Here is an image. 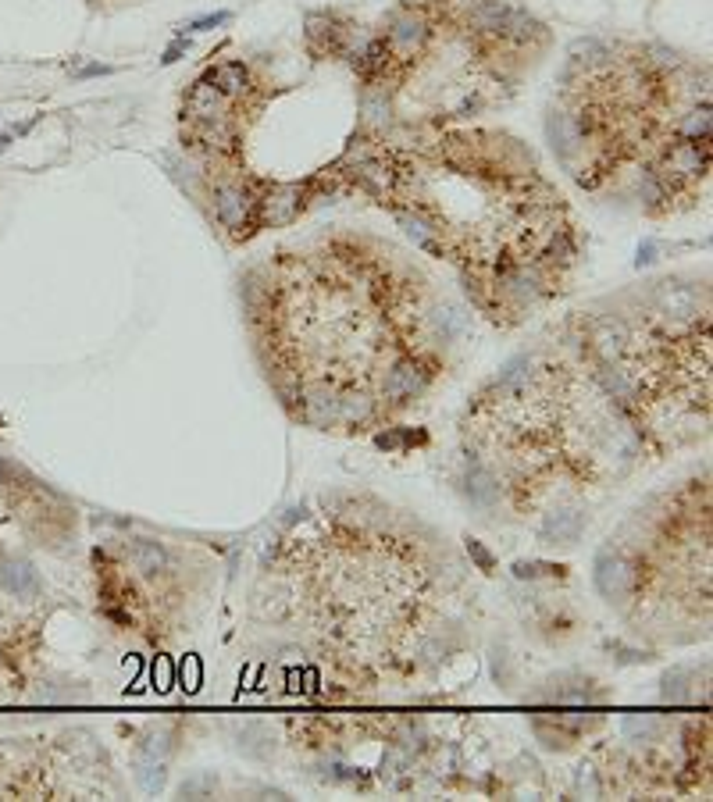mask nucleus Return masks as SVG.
<instances>
[{
	"instance_id": "obj_14",
	"label": "nucleus",
	"mask_w": 713,
	"mask_h": 802,
	"mask_svg": "<svg viewBox=\"0 0 713 802\" xmlns=\"http://www.w3.org/2000/svg\"><path fill=\"white\" fill-rule=\"evenodd\" d=\"M564 564H539V560H521L514 564L517 578H564Z\"/></svg>"
},
{
	"instance_id": "obj_2",
	"label": "nucleus",
	"mask_w": 713,
	"mask_h": 802,
	"mask_svg": "<svg viewBox=\"0 0 713 802\" xmlns=\"http://www.w3.org/2000/svg\"><path fill=\"white\" fill-rule=\"evenodd\" d=\"M435 375H439V361L428 350L400 353V357L386 364V371L378 378V400L386 407H407V403L428 393Z\"/></svg>"
},
{
	"instance_id": "obj_9",
	"label": "nucleus",
	"mask_w": 713,
	"mask_h": 802,
	"mask_svg": "<svg viewBox=\"0 0 713 802\" xmlns=\"http://www.w3.org/2000/svg\"><path fill=\"white\" fill-rule=\"evenodd\" d=\"M125 560H129V567L140 578H164V574L172 571V553L157 539H132L125 546Z\"/></svg>"
},
{
	"instance_id": "obj_6",
	"label": "nucleus",
	"mask_w": 713,
	"mask_h": 802,
	"mask_svg": "<svg viewBox=\"0 0 713 802\" xmlns=\"http://www.w3.org/2000/svg\"><path fill=\"white\" fill-rule=\"evenodd\" d=\"M232 111H236V100L225 97L218 86H214L207 75H200L193 86H189L186 100H182V115L193 125L204 122H232Z\"/></svg>"
},
{
	"instance_id": "obj_3",
	"label": "nucleus",
	"mask_w": 713,
	"mask_h": 802,
	"mask_svg": "<svg viewBox=\"0 0 713 802\" xmlns=\"http://www.w3.org/2000/svg\"><path fill=\"white\" fill-rule=\"evenodd\" d=\"M311 200H314V182H275V186H261L257 207H254L257 229H282V225H293Z\"/></svg>"
},
{
	"instance_id": "obj_17",
	"label": "nucleus",
	"mask_w": 713,
	"mask_h": 802,
	"mask_svg": "<svg viewBox=\"0 0 713 802\" xmlns=\"http://www.w3.org/2000/svg\"><path fill=\"white\" fill-rule=\"evenodd\" d=\"M468 553H471V557H475V564L482 567V571H492V567H496V560H492V553L482 546V542L468 539Z\"/></svg>"
},
{
	"instance_id": "obj_18",
	"label": "nucleus",
	"mask_w": 713,
	"mask_h": 802,
	"mask_svg": "<svg viewBox=\"0 0 713 802\" xmlns=\"http://www.w3.org/2000/svg\"><path fill=\"white\" fill-rule=\"evenodd\" d=\"M186 50H189V43H186V40H175V43H172V47L164 50V58H161V65H172V61H179V58H182V54H186Z\"/></svg>"
},
{
	"instance_id": "obj_13",
	"label": "nucleus",
	"mask_w": 713,
	"mask_h": 802,
	"mask_svg": "<svg viewBox=\"0 0 713 802\" xmlns=\"http://www.w3.org/2000/svg\"><path fill=\"white\" fill-rule=\"evenodd\" d=\"M361 111H364V129H382L393 118V104H389L382 86H368V93L361 97Z\"/></svg>"
},
{
	"instance_id": "obj_8",
	"label": "nucleus",
	"mask_w": 713,
	"mask_h": 802,
	"mask_svg": "<svg viewBox=\"0 0 713 802\" xmlns=\"http://www.w3.org/2000/svg\"><path fill=\"white\" fill-rule=\"evenodd\" d=\"M378 421V400L368 389H339V428L343 432H364L368 425Z\"/></svg>"
},
{
	"instance_id": "obj_19",
	"label": "nucleus",
	"mask_w": 713,
	"mask_h": 802,
	"mask_svg": "<svg viewBox=\"0 0 713 802\" xmlns=\"http://www.w3.org/2000/svg\"><path fill=\"white\" fill-rule=\"evenodd\" d=\"M656 246L653 243H646V246H639V264H649V261H656Z\"/></svg>"
},
{
	"instance_id": "obj_1",
	"label": "nucleus",
	"mask_w": 713,
	"mask_h": 802,
	"mask_svg": "<svg viewBox=\"0 0 713 802\" xmlns=\"http://www.w3.org/2000/svg\"><path fill=\"white\" fill-rule=\"evenodd\" d=\"M596 589L610 606H632L642 603V585H646V571H642V557L632 553L628 546H603L596 553Z\"/></svg>"
},
{
	"instance_id": "obj_12",
	"label": "nucleus",
	"mask_w": 713,
	"mask_h": 802,
	"mask_svg": "<svg viewBox=\"0 0 713 802\" xmlns=\"http://www.w3.org/2000/svg\"><path fill=\"white\" fill-rule=\"evenodd\" d=\"M585 532V514L582 510H553L542 521V539L553 546H574Z\"/></svg>"
},
{
	"instance_id": "obj_10",
	"label": "nucleus",
	"mask_w": 713,
	"mask_h": 802,
	"mask_svg": "<svg viewBox=\"0 0 713 802\" xmlns=\"http://www.w3.org/2000/svg\"><path fill=\"white\" fill-rule=\"evenodd\" d=\"M0 589L8 592L15 599H40V574L29 560L22 557H11L0 564Z\"/></svg>"
},
{
	"instance_id": "obj_4",
	"label": "nucleus",
	"mask_w": 713,
	"mask_h": 802,
	"mask_svg": "<svg viewBox=\"0 0 713 802\" xmlns=\"http://www.w3.org/2000/svg\"><path fill=\"white\" fill-rule=\"evenodd\" d=\"M214 200V218L222 229H229L236 239H246L257 232V221H254V207H257V193L246 182L236 179H222L214 186L211 193Z\"/></svg>"
},
{
	"instance_id": "obj_7",
	"label": "nucleus",
	"mask_w": 713,
	"mask_h": 802,
	"mask_svg": "<svg viewBox=\"0 0 713 802\" xmlns=\"http://www.w3.org/2000/svg\"><path fill=\"white\" fill-rule=\"evenodd\" d=\"M307 47H311V54H318V58H325V54H346V25L339 22L336 15H325V11H311L307 15Z\"/></svg>"
},
{
	"instance_id": "obj_11",
	"label": "nucleus",
	"mask_w": 713,
	"mask_h": 802,
	"mask_svg": "<svg viewBox=\"0 0 713 802\" xmlns=\"http://www.w3.org/2000/svg\"><path fill=\"white\" fill-rule=\"evenodd\" d=\"M207 79H211L229 100H236V104L243 97H250V90H254V72H250V65H243V61H222V65H214L211 72H207Z\"/></svg>"
},
{
	"instance_id": "obj_15",
	"label": "nucleus",
	"mask_w": 713,
	"mask_h": 802,
	"mask_svg": "<svg viewBox=\"0 0 713 802\" xmlns=\"http://www.w3.org/2000/svg\"><path fill=\"white\" fill-rule=\"evenodd\" d=\"M232 15L229 11H214V15H204V18H193V22L186 25L189 33H207V29H218V25H229Z\"/></svg>"
},
{
	"instance_id": "obj_16",
	"label": "nucleus",
	"mask_w": 713,
	"mask_h": 802,
	"mask_svg": "<svg viewBox=\"0 0 713 802\" xmlns=\"http://www.w3.org/2000/svg\"><path fill=\"white\" fill-rule=\"evenodd\" d=\"M624 731H628V735H639V738H653L656 731H660V724L653 721V717H628V721H624Z\"/></svg>"
},
{
	"instance_id": "obj_5",
	"label": "nucleus",
	"mask_w": 713,
	"mask_h": 802,
	"mask_svg": "<svg viewBox=\"0 0 713 802\" xmlns=\"http://www.w3.org/2000/svg\"><path fill=\"white\" fill-rule=\"evenodd\" d=\"M378 36L386 40L396 65H410V61H418L428 50V43H432V25H428V18L421 15V11L407 8V11H393L386 29Z\"/></svg>"
}]
</instances>
